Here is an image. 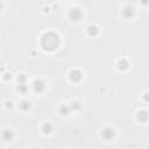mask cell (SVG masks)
<instances>
[{"label": "cell", "mask_w": 149, "mask_h": 149, "mask_svg": "<svg viewBox=\"0 0 149 149\" xmlns=\"http://www.w3.org/2000/svg\"><path fill=\"white\" fill-rule=\"evenodd\" d=\"M57 35H55V36H54L53 37V40H54V41H56V40H57ZM44 39H47L48 40V41H49V43H51V39H50V37H49V35H45V36H44ZM56 45H57V44H56V43H53V44H51V45H48V49H49V47H53V48H50V49H54V48H57V47H56Z\"/></svg>", "instance_id": "6da1fadb"}]
</instances>
